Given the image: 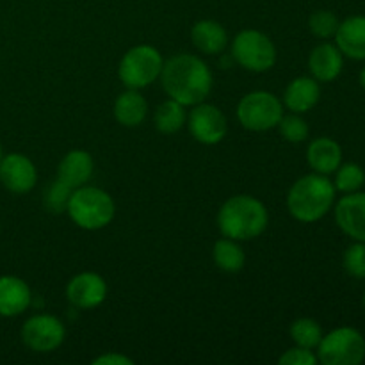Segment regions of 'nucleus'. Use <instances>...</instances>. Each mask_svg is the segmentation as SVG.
I'll return each mask as SVG.
<instances>
[{
    "label": "nucleus",
    "mask_w": 365,
    "mask_h": 365,
    "mask_svg": "<svg viewBox=\"0 0 365 365\" xmlns=\"http://www.w3.org/2000/svg\"><path fill=\"white\" fill-rule=\"evenodd\" d=\"M359 82H360V86H362V88L365 89V68L362 71H360V75H359Z\"/></svg>",
    "instance_id": "32"
},
{
    "label": "nucleus",
    "mask_w": 365,
    "mask_h": 365,
    "mask_svg": "<svg viewBox=\"0 0 365 365\" xmlns=\"http://www.w3.org/2000/svg\"><path fill=\"white\" fill-rule=\"evenodd\" d=\"M153 121H155L157 130L163 132V134H177L187 121L185 106H182L173 98L166 100L157 107Z\"/></svg>",
    "instance_id": "23"
},
{
    "label": "nucleus",
    "mask_w": 365,
    "mask_h": 365,
    "mask_svg": "<svg viewBox=\"0 0 365 365\" xmlns=\"http://www.w3.org/2000/svg\"><path fill=\"white\" fill-rule=\"evenodd\" d=\"M335 196L337 189L328 175L310 173L296 180L289 189L287 209L294 220L316 223L334 209Z\"/></svg>",
    "instance_id": "2"
},
{
    "label": "nucleus",
    "mask_w": 365,
    "mask_h": 365,
    "mask_svg": "<svg viewBox=\"0 0 365 365\" xmlns=\"http://www.w3.org/2000/svg\"><path fill=\"white\" fill-rule=\"evenodd\" d=\"M337 227L353 241L365 242V192H346L334 205Z\"/></svg>",
    "instance_id": "12"
},
{
    "label": "nucleus",
    "mask_w": 365,
    "mask_h": 365,
    "mask_svg": "<svg viewBox=\"0 0 365 365\" xmlns=\"http://www.w3.org/2000/svg\"><path fill=\"white\" fill-rule=\"evenodd\" d=\"M71 192H73V189L68 187L66 184H63L59 178H56V182L50 185V189L45 195L46 209H48L50 212H63V210H66L68 200H70Z\"/></svg>",
    "instance_id": "29"
},
{
    "label": "nucleus",
    "mask_w": 365,
    "mask_h": 365,
    "mask_svg": "<svg viewBox=\"0 0 365 365\" xmlns=\"http://www.w3.org/2000/svg\"><path fill=\"white\" fill-rule=\"evenodd\" d=\"M212 257L216 266L225 273H239L245 267L246 255L237 241L230 237H223L214 245Z\"/></svg>",
    "instance_id": "22"
},
{
    "label": "nucleus",
    "mask_w": 365,
    "mask_h": 365,
    "mask_svg": "<svg viewBox=\"0 0 365 365\" xmlns=\"http://www.w3.org/2000/svg\"><path fill=\"white\" fill-rule=\"evenodd\" d=\"M364 307H365V294H364Z\"/></svg>",
    "instance_id": "34"
},
{
    "label": "nucleus",
    "mask_w": 365,
    "mask_h": 365,
    "mask_svg": "<svg viewBox=\"0 0 365 365\" xmlns=\"http://www.w3.org/2000/svg\"><path fill=\"white\" fill-rule=\"evenodd\" d=\"M339 18L335 16L331 11H316V13L310 14L309 18V29L316 38L319 39H328V38H334L335 32L339 29Z\"/></svg>",
    "instance_id": "27"
},
{
    "label": "nucleus",
    "mask_w": 365,
    "mask_h": 365,
    "mask_svg": "<svg viewBox=\"0 0 365 365\" xmlns=\"http://www.w3.org/2000/svg\"><path fill=\"white\" fill-rule=\"evenodd\" d=\"M66 337L63 321L48 314H38L27 319L21 327V341L36 353L56 351Z\"/></svg>",
    "instance_id": "9"
},
{
    "label": "nucleus",
    "mask_w": 365,
    "mask_h": 365,
    "mask_svg": "<svg viewBox=\"0 0 365 365\" xmlns=\"http://www.w3.org/2000/svg\"><path fill=\"white\" fill-rule=\"evenodd\" d=\"M269 223V214L260 200L248 195L228 198L217 212V228L223 237L234 241H250L264 234Z\"/></svg>",
    "instance_id": "3"
},
{
    "label": "nucleus",
    "mask_w": 365,
    "mask_h": 365,
    "mask_svg": "<svg viewBox=\"0 0 365 365\" xmlns=\"http://www.w3.org/2000/svg\"><path fill=\"white\" fill-rule=\"evenodd\" d=\"M334 38L342 56L353 61H365V16L362 14L341 21Z\"/></svg>",
    "instance_id": "14"
},
{
    "label": "nucleus",
    "mask_w": 365,
    "mask_h": 365,
    "mask_svg": "<svg viewBox=\"0 0 365 365\" xmlns=\"http://www.w3.org/2000/svg\"><path fill=\"white\" fill-rule=\"evenodd\" d=\"M317 360L324 365H360L365 360V339L356 328H335L323 335Z\"/></svg>",
    "instance_id": "6"
},
{
    "label": "nucleus",
    "mask_w": 365,
    "mask_h": 365,
    "mask_svg": "<svg viewBox=\"0 0 365 365\" xmlns=\"http://www.w3.org/2000/svg\"><path fill=\"white\" fill-rule=\"evenodd\" d=\"M307 163L314 173L331 175L342 164V148L335 139L317 138L307 148Z\"/></svg>",
    "instance_id": "19"
},
{
    "label": "nucleus",
    "mask_w": 365,
    "mask_h": 365,
    "mask_svg": "<svg viewBox=\"0 0 365 365\" xmlns=\"http://www.w3.org/2000/svg\"><path fill=\"white\" fill-rule=\"evenodd\" d=\"M148 114V103L138 89L121 93L114 102V118L123 127H139Z\"/></svg>",
    "instance_id": "21"
},
{
    "label": "nucleus",
    "mask_w": 365,
    "mask_h": 365,
    "mask_svg": "<svg viewBox=\"0 0 365 365\" xmlns=\"http://www.w3.org/2000/svg\"><path fill=\"white\" fill-rule=\"evenodd\" d=\"M321 98L319 82L314 77H298L285 88L284 106L291 113L303 114L317 106Z\"/></svg>",
    "instance_id": "18"
},
{
    "label": "nucleus",
    "mask_w": 365,
    "mask_h": 365,
    "mask_svg": "<svg viewBox=\"0 0 365 365\" xmlns=\"http://www.w3.org/2000/svg\"><path fill=\"white\" fill-rule=\"evenodd\" d=\"M278 362L284 365H316L319 360H317V355H314L312 349L296 346V348H291L289 351H285L278 359Z\"/></svg>",
    "instance_id": "30"
},
{
    "label": "nucleus",
    "mask_w": 365,
    "mask_h": 365,
    "mask_svg": "<svg viewBox=\"0 0 365 365\" xmlns=\"http://www.w3.org/2000/svg\"><path fill=\"white\" fill-rule=\"evenodd\" d=\"M344 56L334 43H321L310 52L309 70L317 82H331L342 73Z\"/></svg>",
    "instance_id": "15"
},
{
    "label": "nucleus",
    "mask_w": 365,
    "mask_h": 365,
    "mask_svg": "<svg viewBox=\"0 0 365 365\" xmlns=\"http://www.w3.org/2000/svg\"><path fill=\"white\" fill-rule=\"evenodd\" d=\"M95 171V163L93 157L84 150H71L63 157L57 170V178L68 187L77 189L82 187L89 182Z\"/></svg>",
    "instance_id": "17"
},
{
    "label": "nucleus",
    "mask_w": 365,
    "mask_h": 365,
    "mask_svg": "<svg viewBox=\"0 0 365 365\" xmlns=\"http://www.w3.org/2000/svg\"><path fill=\"white\" fill-rule=\"evenodd\" d=\"M278 130L280 135L289 143H303L309 138V125L303 120L299 114L292 113L289 116H282V120L278 121Z\"/></svg>",
    "instance_id": "26"
},
{
    "label": "nucleus",
    "mask_w": 365,
    "mask_h": 365,
    "mask_svg": "<svg viewBox=\"0 0 365 365\" xmlns=\"http://www.w3.org/2000/svg\"><path fill=\"white\" fill-rule=\"evenodd\" d=\"M32 294L29 285L21 278L0 277V316L16 317L31 307Z\"/></svg>",
    "instance_id": "16"
},
{
    "label": "nucleus",
    "mask_w": 365,
    "mask_h": 365,
    "mask_svg": "<svg viewBox=\"0 0 365 365\" xmlns=\"http://www.w3.org/2000/svg\"><path fill=\"white\" fill-rule=\"evenodd\" d=\"M191 41L200 52L217 56L228 43V34L221 24L214 20H200L191 29Z\"/></svg>",
    "instance_id": "20"
},
{
    "label": "nucleus",
    "mask_w": 365,
    "mask_h": 365,
    "mask_svg": "<svg viewBox=\"0 0 365 365\" xmlns=\"http://www.w3.org/2000/svg\"><path fill=\"white\" fill-rule=\"evenodd\" d=\"M344 269L349 277L365 278V242L355 241L344 252Z\"/></svg>",
    "instance_id": "28"
},
{
    "label": "nucleus",
    "mask_w": 365,
    "mask_h": 365,
    "mask_svg": "<svg viewBox=\"0 0 365 365\" xmlns=\"http://www.w3.org/2000/svg\"><path fill=\"white\" fill-rule=\"evenodd\" d=\"M66 210L77 227L84 230H100L114 220L116 207L110 195L103 189L82 185L73 189Z\"/></svg>",
    "instance_id": "4"
},
{
    "label": "nucleus",
    "mask_w": 365,
    "mask_h": 365,
    "mask_svg": "<svg viewBox=\"0 0 365 365\" xmlns=\"http://www.w3.org/2000/svg\"><path fill=\"white\" fill-rule=\"evenodd\" d=\"M66 298L75 309H96L107 298L106 280L100 274L91 273V271L75 274L66 287Z\"/></svg>",
    "instance_id": "13"
},
{
    "label": "nucleus",
    "mask_w": 365,
    "mask_h": 365,
    "mask_svg": "<svg viewBox=\"0 0 365 365\" xmlns=\"http://www.w3.org/2000/svg\"><path fill=\"white\" fill-rule=\"evenodd\" d=\"M187 127L192 138L202 145H217L225 139L228 123L225 114L210 103H196L187 116Z\"/></svg>",
    "instance_id": "10"
},
{
    "label": "nucleus",
    "mask_w": 365,
    "mask_h": 365,
    "mask_svg": "<svg viewBox=\"0 0 365 365\" xmlns=\"http://www.w3.org/2000/svg\"><path fill=\"white\" fill-rule=\"evenodd\" d=\"M291 339L296 346L307 349H316L323 339V328L310 317H302L291 324Z\"/></svg>",
    "instance_id": "24"
},
{
    "label": "nucleus",
    "mask_w": 365,
    "mask_h": 365,
    "mask_svg": "<svg viewBox=\"0 0 365 365\" xmlns=\"http://www.w3.org/2000/svg\"><path fill=\"white\" fill-rule=\"evenodd\" d=\"M2 157H4L2 155V145H0V159H2Z\"/></svg>",
    "instance_id": "33"
},
{
    "label": "nucleus",
    "mask_w": 365,
    "mask_h": 365,
    "mask_svg": "<svg viewBox=\"0 0 365 365\" xmlns=\"http://www.w3.org/2000/svg\"><path fill=\"white\" fill-rule=\"evenodd\" d=\"M284 116V103L269 91H252L237 106V120L246 130L266 132Z\"/></svg>",
    "instance_id": "8"
},
{
    "label": "nucleus",
    "mask_w": 365,
    "mask_h": 365,
    "mask_svg": "<svg viewBox=\"0 0 365 365\" xmlns=\"http://www.w3.org/2000/svg\"><path fill=\"white\" fill-rule=\"evenodd\" d=\"M93 364H103V365H132L130 359H127L125 355L120 353H107V355L98 356V359L93 360Z\"/></svg>",
    "instance_id": "31"
},
{
    "label": "nucleus",
    "mask_w": 365,
    "mask_h": 365,
    "mask_svg": "<svg viewBox=\"0 0 365 365\" xmlns=\"http://www.w3.org/2000/svg\"><path fill=\"white\" fill-rule=\"evenodd\" d=\"M164 59L155 46L138 45L128 50L120 61L118 77L128 89H143L160 77Z\"/></svg>",
    "instance_id": "5"
},
{
    "label": "nucleus",
    "mask_w": 365,
    "mask_h": 365,
    "mask_svg": "<svg viewBox=\"0 0 365 365\" xmlns=\"http://www.w3.org/2000/svg\"><path fill=\"white\" fill-rule=\"evenodd\" d=\"M159 78L168 96L185 107L203 102L212 89L210 68L192 53H178L168 59Z\"/></svg>",
    "instance_id": "1"
},
{
    "label": "nucleus",
    "mask_w": 365,
    "mask_h": 365,
    "mask_svg": "<svg viewBox=\"0 0 365 365\" xmlns=\"http://www.w3.org/2000/svg\"><path fill=\"white\" fill-rule=\"evenodd\" d=\"M0 182L7 191L25 195L32 191L38 182L34 163L21 153H9L0 159Z\"/></svg>",
    "instance_id": "11"
},
{
    "label": "nucleus",
    "mask_w": 365,
    "mask_h": 365,
    "mask_svg": "<svg viewBox=\"0 0 365 365\" xmlns=\"http://www.w3.org/2000/svg\"><path fill=\"white\" fill-rule=\"evenodd\" d=\"M365 184V171L362 166L356 163H346L341 164L335 171V180L334 185L337 191L341 192H355L362 189Z\"/></svg>",
    "instance_id": "25"
},
{
    "label": "nucleus",
    "mask_w": 365,
    "mask_h": 365,
    "mask_svg": "<svg viewBox=\"0 0 365 365\" xmlns=\"http://www.w3.org/2000/svg\"><path fill=\"white\" fill-rule=\"evenodd\" d=\"M232 57L245 70L262 73L271 70L277 63V46L264 32L246 29L232 41Z\"/></svg>",
    "instance_id": "7"
}]
</instances>
